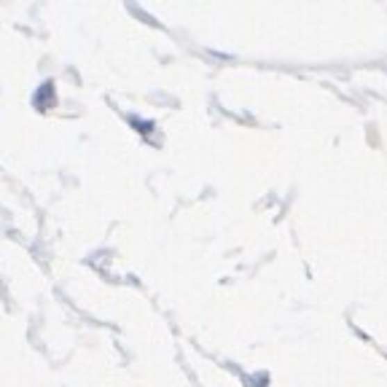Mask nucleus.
Instances as JSON below:
<instances>
[]
</instances>
